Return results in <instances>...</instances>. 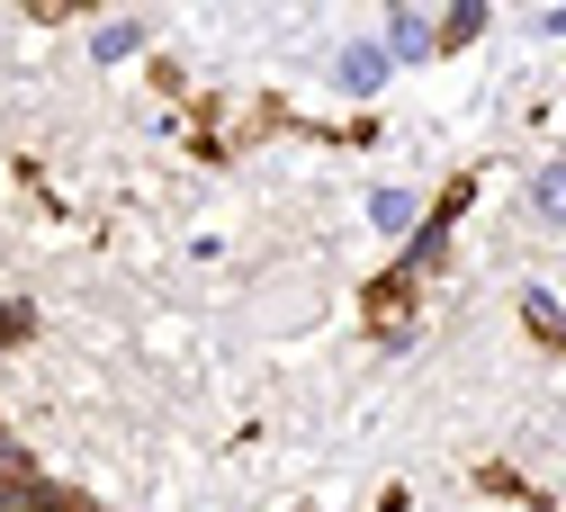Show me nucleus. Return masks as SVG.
Segmentation results:
<instances>
[{
	"label": "nucleus",
	"instance_id": "1",
	"mask_svg": "<svg viewBox=\"0 0 566 512\" xmlns=\"http://www.w3.org/2000/svg\"><path fill=\"white\" fill-rule=\"evenodd\" d=\"M468 198H476V171H459V180H450V189H441L432 207H422V226H413V243L396 252V270H405V279H432V270L450 261V234H459V216H468Z\"/></svg>",
	"mask_w": 566,
	"mask_h": 512
},
{
	"label": "nucleus",
	"instance_id": "2",
	"mask_svg": "<svg viewBox=\"0 0 566 512\" xmlns=\"http://www.w3.org/2000/svg\"><path fill=\"white\" fill-rule=\"evenodd\" d=\"M396 82V54L378 45V36H350V45H333V91L342 100H378Z\"/></svg>",
	"mask_w": 566,
	"mask_h": 512
},
{
	"label": "nucleus",
	"instance_id": "3",
	"mask_svg": "<svg viewBox=\"0 0 566 512\" xmlns=\"http://www.w3.org/2000/svg\"><path fill=\"white\" fill-rule=\"evenodd\" d=\"M378 45H387L396 63H432V54H441V10H387Z\"/></svg>",
	"mask_w": 566,
	"mask_h": 512
},
{
	"label": "nucleus",
	"instance_id": "4",
	"mask_svg": "<svg viewBox=\"0 0 566 512\" xmlns=\"http://www.w3.org/2000/svg\"><path fill=\"white\" fill-rule=\"evenodd\" d=\"M369 226H378V234H396V243H413V226H422V198H413L405 180H378V189H369Z\"/></svg>",
	"mask_w": 566,
	"mask_h": 512
},
{
	"label": "nucleus",
	"instance_id": "5",
	"mask_svg": "<svg viewBox=\"0 0 566 512\" xmlns=\"http://www.w3.org/2000/svg\"><path fill=\"white\" fill-rule=\"evenodd\" d=\"M531 216L566 234V154H548V163L531 171Z\"/></svg>",
	"mask_w": 566,
	"mask_h": 512
},
{
	"label": "nucleus",
	"instance_id": "6",
	"mask_svg": "<svg viewBox=\"0 0 566 512\" xmlns=\"http://www.w3.org/2000/svg\"><path fill=\"white\" fill-rule=\"evenodd\" d=\"M522 324H531V342H548V351H566V306L548 297V288H522Z\"/></svg>",
	"mask_w": 566,
	"mask_h": 512
},
{
	"label": "nucleus",
	"instance_id": "7",
	"mask_svg": "<svg viewBox=\"0 0 566 512\" xmlns=\"http://www.w3.org/2000/svg\"><path fill=\"white\" fill-rule=\"evenodd\" d=\"M485 19H494L485 0H459V10H441V54H468V45L485 36Z\"/></svg>",
	"mask_w": 566,
	"mask_h": 512
},
{
	"label": "nucleus",
	"instance_id": "8",
	"mask_svg": "<svg viewBox=\"0 0 566 512\" xmlns=\"http://www.w3.org/2000/svg\"><path fill=\"white\" fill-rule=\"evenodd\" d=\"M145 36H154V19H108V28H91V54H99V63H126Z\"/></svg>",
	"mask_w": 566,
	"mask_h": 512
},
{
	"label": "nucleus",
	"instance_id": "9",
	"mask_svg": "<svg viewBox=\"0 0 566 512\" xmlns=\"http://www.w3.org/2000/svg\"><path fill=\"white\" fill-rule=\"evenodd\" d=\"M28 512H91V503H73V494H63V485H45V494H36Z\"/></svg>",
	"mask_w": 566,
	"mask_h": 512
},
{
	"label": "nucleus",
	"instance_id": "10",
	"mask_svg": "<svg viewBox=\"0 0 566 512\" xmlns=\"http://www.w3.org/2000/svg\"><path fill=\"white\" fill-rule=\"evenodd\" d=\"M531 28L539 36H566V10H531Z\"/></svg>",
	"mask_w": 566,
	"mask_h": 512
}]
</instances>
